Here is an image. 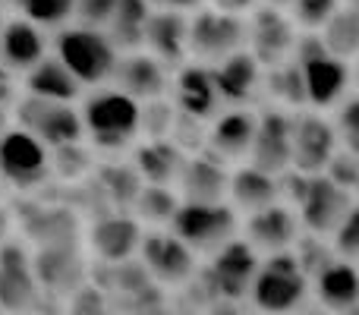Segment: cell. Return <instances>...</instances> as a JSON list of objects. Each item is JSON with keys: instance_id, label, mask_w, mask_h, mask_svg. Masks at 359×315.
<instances>
[{"instance_id": "obj_42", "label": "cell", "mask_w": 359, "mask_h": 315, "mask_svg": "<svg viewBox=\"0 0 359 315\" xmlns=\"http://www.w3.org/2000/svg\"><path fill=\"white\" fill-rule=\"evenodd\" d=\"M6 240H10V211L0 205V246H4Z\"/></svg>"}, {"instance_id": "obj_40", "label": "cell", "mask_w": 359, "mask_h": 315, "mask_svg": "<svg viewBox=\"0 0 359 315\" xmlns=\"http://www.w3.org/2000/svg\"><path fill=\"white\" fill-rule=\"evenodd\" d=\"M151 10H170V13H192L205 4V0H145Z\"/></svg>"}, {"instance_id": "obj_43", "label": "cell", "mask_w": 359, "mask_h": 315, "mask_svg": "<svg viewBox=\"0 0 359 315\" xmlns=\"http://www.w3.org/2000/svg\"><path fill=\"white\" fill-rule=\"evenodd\" d=\"M10 126V105H0V133Z\"/></svg>"}, {"instance_id": "obj_33", "label": "cell", "mask_w": 359, "mask_h": 315, "mask_svg": "<svg viewBox=\"0 0 359 315\" xmlns=\"http://www.w3.org/2000/svg\"><path fill=\"white\" fill-rule=\"evenodd\" d=\"M170 123H174L170 98H155L139 105V139H168Z\"/></svg>"}, {"instance_id": "obj_5", "label": "cell", "mask_w": 359, "mask_h": 315, "mask_svg": "<svg viewBox=\"0 0 359 315\" xmlns=\"http://www.w3.org/2000/svg\"><path fill=\"white\" fill-rule=\"evenodd\" d=\"M10 123L35 136L48 152L67 149V145L86 142L82 133V114L76 101H50L38 95H19L10 107Z\"/></svg>"}, {"instance_id": "obj_28", "label": "cell", "mask_w": 359, "mask_h": 315, "mask_svg": "<svg viewBox=\"0 0 359 315\" xmlns=\"http://www.w3.org/2000/svg\"><path fill=\"white\" fill-rule=\"evenodd\" d=\"M316 293L328 312L353 309L359 300V278H356L353 262L334 255V259L316 274Z\"/></svg>"}, {"instance_id": "obj_29", "label": "cell", "mask_w": 359, "mask_h": 315, "mask_svg": "<svg viewBox=\"0 0 359 315\" xmlns=\"http://www.w3.org/2000/svg\"><path fill=\"white\" fill-rule=\"evenodd\" d=\"M149 13L151 6L145 0H114L101 29L107 32V38L114 41L117 51H136L142 48V32L145 22H149Z\"/></svg>"}, {"instance_id": "obj_41", "label": "cell", "mask_w": 359, "mask_h": 315, "mask_svg": "<svg viewBox=\"0 0 359 315\" xmlns=\"http://www.w3.org/2000/svg\"><path fill=\"white\" fill-rule=\"evenodd\" d=\"M13 92V82H10V73H6L4 67H0V105H6V98H10Z\"/></svg>"}, {"instance_id": "obj_44", "label": "cell", "mask_w": 359, "mask_h": 315, "mask_svg": "<svg viewBox=\"0 0 359 315\" xmlns=\"http://www.w3.org/2000/svg\"><path fill=\"white\" fill-rule=\"evenodd\" d=\"M262 4H271V6H280V10H290L293 0H262Z\"/></svg>"}, {"instance_id": "obj_26", "label": "cell", "mask_w": 359, "mask_h": 315, "mask_svg": "<svg viewBox=\"0 0 359 315\" xmlns=\"http://www.w3.org/2000/svg\"><path fill=\"white\" fill-rule=\"evenodd\" d=\"M133 170L142 183L174 186L177 170L183 164V152L170 139H139L133 145Z\"/></svg>"}, {"instance_id": "obj_20", "label": "cell", "mask_w": 359, "mask_h": 315, "mask_svg": "<svg viewBox=\"0 0 359 315\" xmlns=\"http://www.w3.org/2000/svg\"><path fill=\"white\" fill-rule=\"evenodd\" d=\"M208 69L215 76V88L221 95L224 107H249L255 101V95H262V73L265 69L259 67V60L246 48L224 57L221 63H215Z\"/></svg>"}, {"instance_id": "obj_9", "label": "cell", "mask_w": 359, "mask_h": 315, "mask_svg": "<svg viewBox=\"0 0 359 315\" xmlns=\"http://www.w3.org/2000/svg\"><path fill=\"white\" fill-rule=\"evenodd\" d=\"M299 41V29L290 13L271 4H259L246 13V51L259 60L262 69L293 60Z\"/></svg>"}, {"instance_id": "obj_15", "label": "cell", "mask_w": 359, "mask_h": 315, "mask_svg": "<svg viewBox=\"0 0 359 315\" xmlns=\"http://www.w3.org/2000/svg\"><path fill=\"white\" fill-rule=\"evenodd\" d=\"M299 236H303V227L297 221V211L287 202H271L252 215H243V240L259 255L287 253L297 246Z\"/></svg>"}, {"instance_id": "obj_23", "label": "cell", "mask_w": 359, "mask_h": 315, "mask_svg": "<svg viewBox=\"0 0 359 315\" xmlns=\"http://www.w3.org/2000/svg\"><path fill=\"white\" fill-rule=\"evenodd\" d=\"M44 54H48V38H44L41 25L29 22V19H10L0 25V67L6 73L22 76Z\"/></svg>"}, {"instance_id": "obj_10", "label": "cell", "mask_w": 359, "mask_h": 315, "mask_svg": "<svg viewBox=\"0 0 359 315\" xmlns=\"http://www.w3.org/2000/svg\"><path fill=\"white\" fill-rule=\"evenodd\" d=\"M50 177V152L19 126L0 133V183L13 189H35Z\"/></svg>"}, {"instance_id": "obj_17", "label": "cell", "mask_w": 359, "mask_h": 315, "mask_svg": "<svg viewBox=\"0 0 359 315\" xmlns=\"http://www.w3.org/2000/svg\"><path fill=\"white\" fill-rule=\"evenodd\" d=\"M255 136V111L252 107H221L208 120L205 152L221 158L224 164H243Z\"/></svg>"}, {"instance_id": "obj_46", "label": "cell", "mask_w": 359, "mask_h": 315, "mask_svg": "<svg viewBox=\"0 0 359 315\" xmlns=\"http://www.w3.org/2000/svg\"><path fill=\"white\" fill-rule=\"evenodd\" d=\"M0 25H4V13H0Z\"/></svg>"}, {"instance_id": "obj_30", "label": "cell", "mask_w": 359, "mask_h": 315, "mask_svg": "<svg viewBox=\"0 0 359 315\" xmlns=\"http://www.w3.org/2000/svg\"><path fill=\"white\" fill-rule=\"evenodd\" d=\"M262 92L271 98L274 107H284V111H303L306 107V88H303V76H299L297 60L268 67L265 73H262Z\"/></svg>"}, {"instance_id": "obj_36", "label": "cell", "mask_w": 359, "mask_h": 315, "mask_svg": "<svg viewBox=\"0 0 359 315\" xmlns=\"http://www.w3.org/2000/svg\"><path fill=\"white\" fill-rule=\"evenodd\" d=\"M19 10L35 25H60L73 16V0H19Z\"/></svg>"}, {"instance_id": "obj_2", "label": "cell", "mask_w": 359, "mask_h": 315, "mask_svg": "<svg viewBox=\"0 0 359 315\" xmlns=\"http://www.w3.org/2000/svg\"><path fill=\"white\" fill-rule=\"evenodd\" d=\"M82 133L101 152H123L139 142V101L117 92L114 86H98L79 107Z\"/></svg>"}, {"instance_id": "obj_39", "label": "cell", "mask_w": 359, "mask_h": 315, "mask_svg": "<svg viewBox=\"0 0 359 315\" xmlns=\"http://www.w3.org/2000/svg\"><path fill=\"white\" fill-rule=\"evenodd\" d=\"M205 4L221 10V13H230V16H246V13H252L255 6L262 4V0H205Z\"/></svg>"}, {"instance_id": "obj_21", "label": "cell", "mask_w": 359, "mask_h": 315, "mask_svg": "<svg viewBox=\"0 0 359 315\" xmlns=\"http://www.w3.org/2000/svg\"><path fill=\"white\" fill-rule=\"evenodd\" d=\"M186 35H189V13H170V10H151L149 22L142 32V51L177 69L186 63Z\"/></svg>"}, {"instance_id": "obj_35", "label": "cell", "mask_w": 359, "mask_h": 315, "mask_svg": "<svg viewBox=\"0 0 359 315\" xmlns=\"http://www.w3.org/2000/svg\"><path fill=\"white\" fill-rule=\"evenodd\" d=\"M331 123H334V133H337V145L359 152V101L353 95H347L341 105H334Z\"/></svg>"}, {"instance_id": "obj_22", "label": "cell", "mask_w": 359, "mask_h": 315, "mask_svg": "<svg viewBox=\"0 0 359 315\" xmlns=\"http://www.w3.org/2000/svg\"><path fill=\"white\" fill-rule=\"evenodd\" d=\"M271 202H280V180L252 164H233L227 180V205L236 215H252Z\"/></svg>"}, {"instance_id": "obj_14", "label": "cell", "mask_w": 359, "mask_h": 315, "mask_svg": "<svg viewBox=\"0 0 359 315\" xmlns=\"http://www.w3.org/2000/svg\"><path fill=\"white\" fill-rule=\"evenodd\" d=\"M139 255H142V268L151 281L158 284H183L196 272V253L186 243H180L170 230H142L139 240Z\"/></svg>"}, {"instance_id": "obj_11", "label": "cell", "mask_w": 359, "mask_h": 315, "mask_svg": "<svg viewBox=\"0 0 359 315\" xmlns=\"http://www.w3.org/2000/svg\"><path fill=\"white\" fill-rule=\"evenodd\" d=\"M334 152H337V133H334V123H331L328 111H316V107L293 111L290 170L322 173Z\"/></svg>"}, {"instance_id": "obj_16", "label": "cell", "mask_w": 359, "mask_h": 315, "mask_svg": "<svg viewBox=\"0 0 359 315\" xmlns=\"http://www.w3.org/2000/svg\"><path fill=\"white\" fill-rule=\"evenodd\" d=\"M227 180L230 164L208 152H192L183 155V164L177 170L174 192L180 202H227Z\"/></svg>"}, {"instance_id": "obj_27", "label": "cell", "mask_w": 359, "mask_h": 315, "mask_svg": "<svg viewBox=\"0 0 359 315\" xmlns=\"http://www.w3.org/2000/svg\"><path fill=\"white\" fill-rule=\"evenodd\" d=\"M22 92L38 95V98H50V101H79L82 98V86L73 79V73L50 51L35 67L22 73Z\"/></svg>"}, {"instance_id": "obj_4", "label": "cell", "mask_w": 359, "mask_h": 315, "mask_svg": "<svg viewBox=\"0 0 359 315\" xmlns=\"http://www.w3.org/2000/svg\"><path fill=\"white\" fill-rule=\"evenodd\" d=\"M293 60H297L299 76H303L306 107L331 111L350 95V60L328 54L318 32H299Z\"/></svg>"}, {"instance_id": "obj_24", "label": "cell", "mask_w": 359, "mask_h": 315, "mask_svg": "<svg viewBox=\"0 0 359 315\" xmlns=\"http://www.w3.org/2000/svg\"><path fill=\"white\" fill-rule=\"evenodd\" d=\"M0 306L10 312L35 306V272L29 253L10 240L0 246Z\"/></svg>"}, {"instance_id": "obj_37", "label": "cell", "mask_w": 359, "mask_h": 315, "mask_svg": "<svg viewBox=\"0 0 359 315\" xmlns=\"http://www.w3.org/2000/svg\"><path fill=\"white\" fill-rule=\"evenodd\" d=\"M325 177L331 180V183L344 186V189L356 192V183H359V152H350V149H341L337 145V152L328 158V164H325Z\"/></svg>"}, {"instance_id": "obj_31", "label": "cell", "mask_w": 359, "mask_h": 315, "mask_svg": "<svg viewBox=\"0 0 359 315\" xmlns=\"http://www.w3.org/2000/svg\"><path fill=\"white\" fill-rule=\"evenodd\" d=\"M318 38H322L325 51L341 60H353L356 48H359V16H356V4L347 0L334 10V16L318 29Z\"/></svg>"}, {"instance_id": "obj_7", "label": "cell", "mask_w": 359, "mask_h": 315, "mask_svg": "<svg viewBox=\"0 0 359 315\" xmlns=\"http://www.w3.org/2000/svg\"><path fill=\"white\" fill-rule=\"evenodd\" d=\"M246 48V16H230L215 6L202 4L189 13L186 57L202 67H215L224 57Z\"/></svg>"}, {"instance_id": "obj_34", "label": "cell", "mask_w": 359, "mask_h": 315, "mask_svg": "<svg viewBox=\"0 0 359 315\" xmlns=\"http://www.w3.org/2000/svg\"><path fill=\"white\" fill-rule=\"evenodd\" d=\"M341 4H347V0H293L287 13H290V19L297 22L299 32H318L334 16V10Z\"/></svg>"}, {"instance_id": "obj_8", "label": "cell", "mask_w": 359, "mask_h": 315, "mask_svg": "<svg viewBox=\"0 0 359 315\" xmlns=\"http://www.w3.org/2000/svg\"><path fill=\"white\" fill-rule=\"evenodd\" d=\"M168 230L192 253H215L240 230V215L227 202H180Z\"/></svg>"}, {"instance_id": "obj_1", "label": "cell", "mask_w": 359, "mask_h": 315, "mask_svg": "<svg viewBox=\"0 0 359 315\" xmlns=\"http://www.w3.org/2000/svg\"><path fill=\"white\" fill-rule=\"evenodd\" d=\"M280 202H287L297 211V221L312 236L328 240L337 230V224L356 208L353 192L331 183L325 173H299L287 170L280 173Z\"/></svg>"}, {"instance_id": "obj_6", "label": "cell", "mask_w": 359, "mask_h": 315, "mask_svg": "<svg viewBox=\"0 0 359 315\" xmlns=\"http://www.w3.org/2000/svg\"><path fill=\"white\" fill-rule=\"evenodd\" d=\"M306 290H309V278L303 274L293 249L259 255V268H255V278L249 284V297H252L255 309L268 315H290L306 300Z\"/></svg>"}, {"instance_id": "obj_32", "label": "cell", "mask_w": 359, "mask_h": 315, "mask_svg": "<svg viewBox=\"0 0 359 315\" xmlns=\"http://www.w3.org/2000/svg\"><path fill=\"white\" fill-rule=\"evenodd\" d=\"M130 208L136 211L139 224H158V227H168L170 217H174V211L180 208V196L174 192V186L139 183Z\"/></svg>"}, {"instance_id": "obj_12", "label": "cell", "mask_w": 359, "mask_h": 315, "mask_svg": "<svg viewBox=\"0 0 359 315\" xmlns=\"http://www.w3.org/2000/svg\"><path fill=\"white\" fill-rule=\"evenodd\" d=\"M290 130H293V111L265 105L255 111V136L249 145L246 164L259 170L280 177L290 170Z\"/></svg>"}, {"instance_id": "obj_25", "label": "cell", "mask_w": 359, "mask_h": 315, "mask_svg": "<svg viewBox=\"0 0 359 315\" xmlns=\"http://www.w3.org/2000/svg\"><path fill=\"white\" fill-rule=\"evenodd\" d=\"M142 224L133 215H104L92 227V249L107 265H123L136 255L139 240H142Z\"/></svg>"}, {"instance_id": "obj_18", "label": "cell", "mask_w": 359, "mask_h": 315, "mask_svg": "<svg viewBox=\"0 0 359 315\" xmlns=\"http://www.w3.org/2000/svg\"><path fill=\"white\" fill-rule=\"evenodd\" d=\"M170 105L177 111L189 114V117L198 120H211L217 111H221V95L215 88V76H211L208 67L202 63H180V67L170 73V92H168Z\"/></svg>"}, {"instance_id": "obj_38", "label": "cell", "mask_w": 359, "mask_h": 315, "mask_svg": "<svg viewBox=\"0 0 359 315\" xmlns=\"http://www.w3.org/2000/svg\"><path fill=\"white\" fill-rule=\"evenodd\" d=\"M328 243H331V249H334V255H341V259H347V262L356 259L359 255V211L356 208L337 224V230L328 236Z\"/></svg>"}, {"instance_id": "obj_13", "label": "cell", "mask_w": 359, "mask_h": 315, "mask_svg": "<svg viewBox=\"0 0 359 315\" xmlns=\"http://www.w3.org/2000/svg\"><path fill=\"white\" fill-rule=\"evenodd\" d=\"M170 73L174 69L164 67L158 57H151L149 51L136 48V51H120L114 73L107 79V86H114L117 92L130 95L133 101H155V98H168L170 92Z\"/></svg>"}, {"instance_id": "obj_3", "label": "cell", "mask_w": 359, "mask_h": 315, "mask_svg": "<svg viewBox=\"0 0 359 315\" xmlns=\"http://www.w3.org/2000/svg\"><path fill=\"white\" fill-rule=\"evenodd\" d=\"M120 51L101 25H63L54 38V57L73 73L82 88L107 86Z\"/></svg>"}, {"instance_id": "obj_45", "label": "cell", "mask_w": 359, "mask_h": 315, "mask_svg": "<svg viewBox=\"0 0 359 315\" xmlns=\"http://www.w3.org/2000/svg\"><path fill=\"white\" fill-rule=\"evenodd\" d=\"M341 315H356V306H353V309H347V312H341Z\"/></svg>"}, {"instance_id": "obj_19", "label": "cell", "mask_w": 359, "mask_h": 315, "mask_svg": "<svg viewBox=\"0 0 359 315\" xmlns=\"http://www.w3.org/2000/svg\"><path fill=\"white\" fill-rule=\"evenodd\" d=\"M255 268H259V253L246 240L233 236L230 243H224L221 249L211 253V268H208L211 287L227 300H240L249 293Z\"/></svg>"}]
</instances>
